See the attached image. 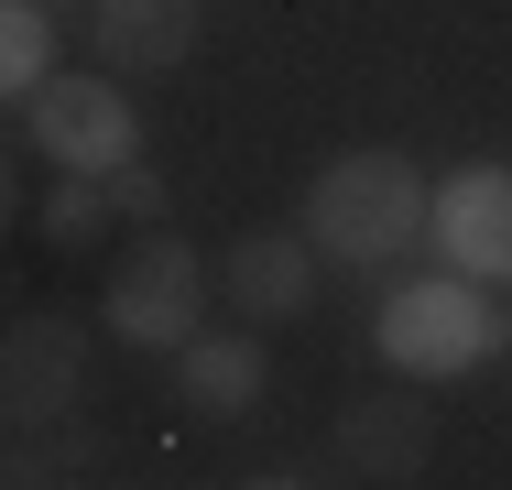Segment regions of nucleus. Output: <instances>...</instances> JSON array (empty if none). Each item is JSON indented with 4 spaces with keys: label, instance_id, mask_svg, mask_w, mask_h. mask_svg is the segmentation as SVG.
I'll list each match as a JSON object with an SVG mask.
<instances>
[{
    "label": "nucleus",
    "instance_id": "39448f33",
    "mask_svg": "<svg viewBox=\"0 0 512 490\" xmlns=\"http://www.w3.org/2000/svg\"><path fill=\"white\" fill-rule=\"evenodd\" d=\"M77 371H88V338H77V316H11V338H0V414L22 425V436H44V425H66L77 414Z\"/></svg>",
    "mask_w": 512,
    "mask_h": 490
},
{
    "label": "nucleus",
    "instance_id": "f3484780",
    "mask_svg": "<svg viewBox=\"0 0 512 490\" xmlns=\"http://www.w3.org/2000/svg\"><path fill=\"white\" fill-rule=\"evenodd\" d=\"M240 490H306V480H240Z\"/></svg>",
    "mask_w": 512,
    "mask_h": 490
},
{
    "label": "nucleus",
    "instance_id": "0eeeda50",
    "mask_svg": "<svg viewBox=\"0 0 512 490\" xmlns=\"http://www.w3.org/2000/svg\"><path fill=\"white\" fill-rule=\"evenodd\" d=\"M338 458L360 480H414L436 458V414L414 403V382H382V392H349L338 403Z\"/></svg>",
    "mask_w": 512,
    "mask_h": 490
},
{
    "label": "nucleus",
    "instance_id": "1a4fd4ad",
    "mask_svg": "<svg viewBox=\"0 0 512 490\" xmlns=\"http://www.w3.org/2000/svg\"><path fill=\"white\" fill-rule=\"evenodd\" d=\"M207 33L197 0H99L88 11V44H99V77H164V66H186Z\"/></svg>",
    "mask_w": 512,
    "mask_h": 490
},
{
    "label": "nucleus",
    "instance_id": "6e6552de",
    "mask_svg": "<svg viewBox=\"0 0 512 490\" xmlns=\"http://www.w3.org/2000/svg\"><path fill=\"white\" fill-rule=\"evenodd\" d=\"M436 240L469 284H512V164H469L436 196Z\"/></svg>",
    "mask_w": 512,
    "mask_h": 490
},
{
    "label": "nucleus",
    "instance_id": "ddd939ff",
    "mask_svg": "<svg viewBox=\"0 0 512 490\" xmlns=\"http://www.w3.org/2000/svg\"><path fill=\"white\" fill-rule=\"evenodd\" d=\"M109 196H120V218H131V229H164V175H153V164H120Z\"/></svg>",
    "mask_w": 512,
    "mask_h": 490
},
{
    "label": "nucleus",
    "instance_id": "2eb2a0df",
    "mask_svg": "<svg viewBox=\"0 0 512 490\" xmlns=\"http://www.w3.org/2000/svg\"><path fill=\"white\" fill-rule=\"evenodd\" d=\"M33 447H44V458H55V469H66V480H77V469H88V458H99V447H88V436H77V425H44V436H33Z\"/></svg>",
    "mask_w": 512,
    "mask_h": 490
},
{
    "label": "nucleus",
    "instance_id": "dca6fc26",
    "mask_svg": "<svg viewBox=\"0 0 512 490\" xmlns=\"http://www.w3.org/2000/svg\"><path fill=\"white\" fill-rule=\"evenodd\" d=\"M33 11H55V22H66V11H99V0H33Z\"/></svg>",
    "mask_w": 512,
    "mask_h": 490
},
{
    "label": "nucleus",
    "instance_id": "20e7f679",
    "mask_svg": "<svg viewBox=\"0 0 512 490\" xmlns=\"http://www.w3.org/2000/svg\"><path fill=\"white\" fill-rule=\"evenodd\" d=\"M502 327H491V305L469 273H447V284H414L382 305V360L404 371V382H447V371H469L480 349H491Z\"/></svg>",
    "mask_w": 512,
    "mask_h": 490
},
{
    "label": "nucleus",
    "instance_id": "9d476101",
    "mask_svg": "<svg viewBox=\"0 0 512 490\" xmlns=\"http://www.w3.org/2000/svg\"><path fill=\"white\" fill-rule=\"evenodd\" d=\"M262 382H273V360H262L240 327H197V338L175 349V392H186L197 414H251Z\"/></svg>",
    "mask_w": 512,
    "mask_h": 490
},
{
    "label": "nucleus",
    "instance_id": "f257e3e1",
    "mask_svg": "<svg viewBox=\"0 0 512 490\" xmlns=\"http://www.w3.org/2000/svg\"><path fill=\"white\" fill-rule=\"evenodd\" d=\"M414 229H436V196H425V164L393 153V142H360V153H327L306 186V240L327 262H393L414 251Z\"/></svg>",
    "mask_w": 512,
    "mask_h": 490
},
{
    "label": "nucleus",
    "instance_id": "423d86ee",
    "mask_svg": "<svg viewBox=\"0 0 512 490\" xmlns=\"http://www.w3.org/2000/svg\"><path fill=\"white\" fill-rule=\"evenodd\" d=\"M218 284H229V305H240V327H284V316H306V305H316L327 251H316L306 229H251V240H229Z\"/></svg>",
    "mask_w": 512,
    "mask_h": 490
},
{
    "label": "nucleus",
    "instance_id": "7ed1b4c3",
    "mask_svg": "<svg viewBox=\"0 0 512 490\" xmlns=\"http://www.w3.org/2000/svg\"><path fill=\"white\" fill-rule=\"evenodd\" d=\"M22 131H33V153H44L55 175H120V164H142V120H131V98L109 88V77L33 88L22 98Z\"/></svg>",
    "mask_w": 512,
    "mask_h": 490
},
{
    "label": "nucleus",
    "instance_id": "9b49d317",
    "mask_svg": "<svg viewBox=\"0 0 512 490\" xmlns=\"http://www.w3.org/2000/svg\"><path fill=\"white\" fill-rule=\"evenodd\" d=\"M109 218H120L109 175H55V186H44V240H55V251H88V240H109Z\"/></svg>",
    "mask_w": 512,
    "mask_h": 490
},
{
    "label": "nucleus",
    "instance_id": "f8f14e48",
    "mask_svg": "<svg viewBox=\"0 0 512 490\" xmlns=\"http://www.w3.org/2000/svg\"><path fill=\"white\" fill-rule=\"evenodd\" d=\"M0 77H11V98H33V88L66 77V66H55V11H33V0L0 11Z\"/></svg>",
    "mask_w": 512,
    "mask_h": 490
},
{
    "label": "nucleus",
    "instance_id": "a211bd4d",
    "mask_svg": "<svg viewBox=\"0 0 512 490\" xmlns=\"http://www.w3.org/2000/svg\"><path fill=\"white\" fill-rule=\"evenodd\" d=\"M502 327H512V316H502Z\"/></svg>",
    "mask_w": 512,
    "mask_h": 490
},
{
    "label": "nucleus",
    "instance_id": "f03ea898",
    "mask_svg": "<svg viewBox=\"0 0 512 490\" xmlns=\"http://www.w3.org/2000/svg\"><path fill=\"white\" fill-rule=\"evenodd\" d=\"M197 316H207V262L175 240V229H142L120 262H109V327L131 338V349H186L197 338Z\"/></svg>",
    "mask_w": 512,
    "mask_h": 490
},
{
    "label": "nucleus",
    "instance_id": "4468645a",
    "mask_svg": "<svg viewBox=\"0 0 512 490\" xmlns=\"http://www.w3.org/2000/svg\"><path fill=\"white\" fill-rule=\"evenodd\" d=\"M0 490H66V469H55L33 436H11V469H0Z\"/></svg>",
    "mask_w": 512,
    "mask_h": 490
}]
</instances>
